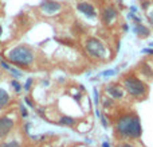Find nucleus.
I'll use <instances>...</instances> for the list:
<instances>
[{"label":"nucleus","mask_w":153,"mask_h":147,"mask_svg":"<svg viewBox=\"0 0 153 147\" xmlns=\"http://www.w3.org/2000/svg\"><path fill=\"white\" fill-rule=\"evenodd\" d=\"M116 132L121 138L126 139H138L143 135L141 122L136 113H125L120 116L116 123Z\"/></svg>","instance_id":"nucleus-1"},{"label":"nucleus","mask_w":153,"mask_h":147,"mask_svg":"<svg viewBox=\"0 0 153 147\" xmlns=\"http://www.w3.org/2000/svg\"><path fill=\"white\" fill-rule=\"evenodd\" d=\"M8 61L19 66H28L34 61V53L27 46H18L8 53Z\"/></svg>","instance_id":"nucleus-2"},{"label":"nucleus","mask_w":153,"mask_h":147,"mask_svg":"<svg viewBox=\"0 0 153 147\" xmlns=\"http://www.w3.org/2000/svg\"><path fill=\"white\" fill-rule=\"evenodd\" d=\"M124 88L130 96L141 99L148 92V86L144 81H141L140 78L134 77V76H128L124 80Z\"/></svg>","instance_id":"nucleus-3"},{"label":"nucleus","mask_w":153,"mask_h":147,"mask_svg":"<svg viewBox=\"0 0 153 147\" xmlns=\"http://www.w3.org/2000/svg\"><path fill=\"white\" fill-rule=\"evenodd\" d=\"M85 49L91 57L95 58H105L106 57V47L100 39L97 38H87L86 43H85Z\"/></svg>","instance_id":"nucleus-4"},{"label":"nucleus","mask_w":153,"mask_h":147,"mask_svg":"<svg viewBox=\"0 0 153 147\" xmlns=\"http://www.w3.org/2000/svg\"><path fill=\"white\" fill-rule=\"evenodd\" d=\"M13 128V119L8 116H1L0 118V139H4L8 136L11 130Z\"/></svg>","instance_id":"nucleus-5"},{"label":"nucleus","mask_w":153,"mask_h":147,"mask_svg":"<svg viewBox=\"0 0 153 147\" xmlns=\"http://www.w3.org/2000/svg\"><path fill=\"white\" fill-rule=\"evenodd\" d=\"M40 8H42L46 14L51 15V14L61 10V4H59L58 2H54V0H45V2L40 4Z\"/></svg>","instance_id":"nucleus-6"},{"label":"nucleus","mask_w":153,"mask_h":147,"mask_svg":"<svg viewBox=\"0 0 153 147\" xmlns=\"http://www.w3.org/2000/svg\"><path fill=\"white\" fill-rule=\"evenodd\" d=\"M78 11H81L83 15H86L87 18H95V10H94V7H93L90 3H86V2H82V3H79L78 4Z\"/></svg>","instance_id":"nucleus-7"},{"label":"nucleus","mask_w":153,"mask_h":147,"mask_svg":"<svg viewBox=\"0 0 153 147\" xmlns=\"http://www.w3.org/2000/svg\"><path fill=\"white\" fill-rule=\"evenodd\" d=\"M116 16H117V10L113 7V5H108V7L103 10V12H102V19H103V22H105L106 24L111 23Z\"/></svg>","instance_id":"nucleus-8"},{"label":"nucleus","mask_w":153,"mask_h":147,"mask_svg":"<svg viewBox=\"0 0 153 147\" xmlns=\"http://www.w3.org/2000/svg\"><path fill=\"white\" fill-rule=\"evenodd\" d=\"M106 92H108V93L110 94L113 99H121V97H122V89L120 88L118 85H116V84L109 85L108 88H106Z\"/></svg>","instance_id":"nucleus-9"},{"label":"nucleus","mask_w":153,"mask_h":147,"mask_svg":"<svg viewBox=\"0 0 153 147\" xmlns=\"http://www.w3.org/2000/svg\"><path fill=\"white\" fill-rule=\"evenodd\" d=\"M134 31H136V34H137L138 37H141V38H146L149 35V32H151L148 27H145L143 23H137V24H136Z\"/></svg>","instance_id":"nucleus-10"},{"label":"nucleus","mask_w":153,"mask_h":147,"mask_svg":"<svg viewBox=\"0 0 153 147\" xmlns=\"http://www.w3.org/2000/svg\"><path fill=\"white\" fill-rule=\"evenodd\" d=\"M8 103H10V94H8L4 89L0 88V110L4 108Z\"/></svg>","instance_id":"nucleus-11"},{"label":"nucleus","mask_w":153,"mask_h":147,"mask_svg":"<svg viewBox=\"0 0 153 147\" xmlns=\"http://www.w3.org/2000/svg\"><path fill=\"white\" fill-rule=\"evenodd\" d=\"M59 124H62V126H74L75 119L70 118V116H62L61 120H59Z\"/></svg>","instance_id":"nucleus-12"},{"label":"nucleus","mask_w":153,"mask_h":147,"mask_svg":"<svg viewBox=\"0 0 153 147\" xmlns=\"http://www.w3.org/2000/svg\"><path fill=\"white\" fill-rule=\"evenodd\" d=\"M140 69L145 76H148V77H153V70H152V68L149 66L148 64H141Z\"/></svg>","instance_id":"nucleus-13"},{"label":"nucleus","mask_w":153,"mask_h":147,"mask_svg":"<svg viewBox=\"0 0 153 147\" xmlns=\"http://www.w3.org/2000/svg\"><path fill=\"white\" fill-rule=\"evenodd\" d=\"M0 65H1V66L4 68L5 70H8V72L13 73V74H15V76H20V72H18V70H16V69H13V68H11L10 65H8L5 61H3V59H0Z\"/></svg>","instance_id":"nucleus-14"},{"label":"nucleus","mask_w":153,"mask_h":147,"mask_svg":"<svg viewBox=\"0 0 153 147\" xmlns=\"http://www.w3.org/2000/svg\"><path fill=\"white\" fill-rule=\"evenodd\" d=\"M11 86L13 88V91H15V92H20L22 91V85H20V82H19L18 80H12V81H11Z\"/></svg>","instance_id":"nucleus-15"},{"label":"nucleus","mask_w":153,"mask_h":147,"mask_svg":"<svg viewBox=\"0 0 153 147\" xmlns=\"http://www.w3.org/2000/svg\"><path fill=\"white\" fill-rule=\"evenodd\" d=\"M0 147H20L19 146V143L18 142H3V143H0Z\"/></svg>","instance_id":"nucleus-16"},{"label":"nucleus","mask_w":153,"mask_h":147,"mask_svg":"<svg viewBox=\"0 0 153 147\" xmlns=\"http://www.w3.org/2000/svg\"><path fill=\"white\" fill-rule=\"evenodd\" d=\"M31 85H32V78H28V80L26 81V84H24V91H30V88H31Z\"/></svg>","instance_id":"nucleus-17"},{"label":"nucleus","mask_w":153,"mask_h":147,"mask_svg":"<svg viewBox=\"0 0 153 147\" xmlns=\"http://www.w3.org/2000/svg\"><path fill=\"white\" fill-rule=\"evenodd\" d=\"M20 113H22V116H23V118H27V115H28V112H27V108L24 107L23 104L20 105Z\"/></svg>","instance_id":"nucleus-18"},{"label":"nucleus","mask_w":153,"mask_h":147,"mask_svg":"<svg viewBox=\"0 0 153 147\" xmlns=\"http://www.w3.org/2000/svg\"><path fill=\"white\" fill-rule=\"evenodd\" d=\"M114 70H106V72H103V76H113L114 74Z\"/></svg>","instance_id":"nucleus-19"},{"label":"nucleus","mask_w":153,"mask_h":147,"mask_svg":"<svg viewBox=\"0 0 153 147\" xmlns=\"http://www.w3.org/2000/svg\"><path fill=\"white\" fill-rule=\"evenodd\" d=\"M116 147H134V146L129 145V143H121V145H117Z\"/></svg>","instance_id":"nucleus-20"},{"label":"nucleus","mask_w":153,"mask_h":147,"mask_svg":"<svg viewBox=\"0 0 153 147\" xmlns=\"http://www.w3.org/2000/svg\"><path fill=\"white\" fill-rule=\"evenodd\" d=\"M24 100H26V103H27V104H28V105H30V107H34V103H32V101H31V100H30V99H28V97H26V99H24Z\"/></svg>","instance_id":"nucleus-21"},{"label":"nucleus","mask_w":153,"mask_h":147,"mask_svg":"<svg viewBox=\"0 0 153 147\" xmlns=\"http://www.w3.org/2000/svg\"><path fill=\"white\" fill-rule=\"evenodd\" d=\"M94 99H95V104H98V93H97V89H94Z\"/></svg>","instance_id":"nucleus-22"},{"label":"nucleus","mask_w":153,"mask_h":147,"mask_svg":"<svg viewBox=\"0 0 153 147\" xmlns=\"http://www.w3.org/2000/svg\"><path fill=\"white\" fill-rule=\"evenodd\" d=\"M148 7H149V2H143V8L144 10H146Z\"/></svg>","instance_id":"nucleus-23"},{"label":"nucleus","mask_w":153,"mask_h":147,"mask_svg":"<svg viewBox=\"0 0 153 147\" xmlns=\"http://www.w3.org/2000/svg\"><path fill=\"white\" fill-rule=\"evenodd\" d=\"M144 53H148V54H153V49H145V50H143Z\"/></svg>","instance_id":"nucleus-24"},{"label":"nucleus","mask_w":153,"mask_h":147,"mask_svg":"<svg viewBox=\"0 0 153 147\" xmlns=\"http://www.w3.org/2000/svg\"><path fill=\"white\" fill-rule=\"evenodd\" d=\"M149 23L153 24V11H152V14L149 15Z\"/></svg>","instance_id":"nucleus-25"},{"label":"nucleus","mask_w":153,"mask_h":147,"mask_svg":"<svg viewBox=\"0 0 153 147\" xmlns=\"http://www.w3.org/2000/svg\"><path fill=\"white\" fill-rule=\"evenodd\" d=\"M102 147H110V146H109L106 142H103V143H102Z\"/></svg>","instance_id":"nucleus-26"},{"label":"nucleus","mask_w":153,"mask_h":147,"mask_svg":"<svg viewBox=\"0 0 153 147\" xmlns=\"http://www.w3.org/2000/svg\"><path fill=\"white\" fill-rule=\"evenodd\" d=\"M1 32H3V28H1V24H0V37H1Z\"/></svg>","instance_id":"nucleus-27"},{"label":"nucleus","mask_w":153,"mask_h":147,"mask_svg":"<svg viewBox=\"0 0 153 147\" xmlns=\"http://www.w3.org/2000/svg\"><path fill=\"white\" fill-rule=\"evenodd\" d=\"M0 76H1V73H0Z\"/></svg>","instance_id":"nucleus-28"}]
</instances>
